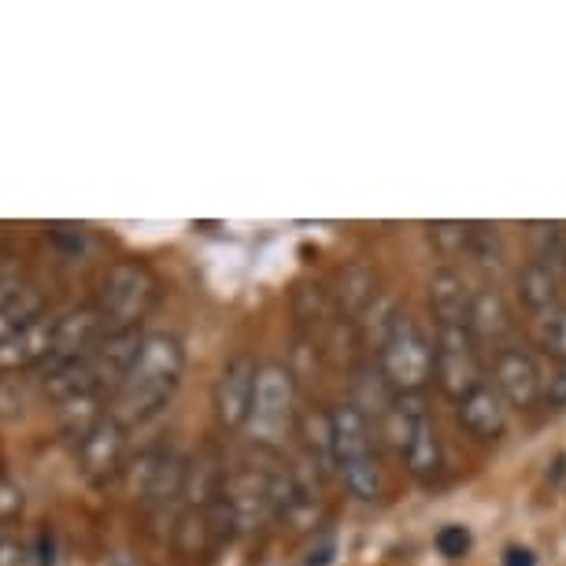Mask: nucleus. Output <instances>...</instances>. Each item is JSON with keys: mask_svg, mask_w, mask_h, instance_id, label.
Returning a JSON list of instances; mask_svg holds the SVG:
<instances>
[{"mask_svg": "<svg viewBox=\"0 0 566 566\" xmlns=\"http://www.w3.org/2000/svg\"><path fill=\"white\" fill-rule=\"evenodd\" d=\"M159 301V282L142 260H119L108 266L97 290V312L108 334H134Z\"/></svg>", "mask_w": 566, "mask_h": 566, "instance_id": "4", "label": "nucleus"}, {"mask_svg": "<svg viewBox=\"0 0 566 566\" xmlns=\"http://www.w3.org/2000/svg\"><path fill=\"white\" fill-rule=\"evenodd\" d=\"M467 255L485 266H493L504 260V238L496 233V227H485V222H470L467 233Z\"/></svg>", "mask_w": 566, "mask_h": 566, "instance_id": "24", "label": "nucleus"}, {"mask_svg": "<svg viewBox=\"0 0 566 566\" xmlns=\"http://www.w3.org/2000/svg\"><path fill=\"white\" fill-rule=\"evenodd\" d=\"M515 293H518L522 307H526L533 318L552 312V307L563 304V271H559V266H552L548 260H541V255H533L530 263L518 266Z\"/></svg>", "mask_w": 566, "mask_h": 566, "instance_id": "17", "label": "nucleus"}, {"mask_svg": "<svg viewBox=\"0 0 566 566\" xmlns=\"http://www.w3.org/2000/svg\"><path fill=\"white\" fill-rule=\"evenodd\" d=\"M400 315H403V307L392 301V296H386V293H378V301H374L367 312H363V318H359V334H363V340H367V348L378 356V348L386 345L389 340V334H392V326L400 323Z\"/></svg>", "mask_w": 566, "mask_h": 566, "instance_id": "22", "label": "nucleus"}, {"mask_svg": "<svg viewBox=\"0 0 566 566\" xmlns=\"http://www.w3.org/2000/svg\"><path fill=\"white\" fill-rule=\"evenodd\" d=\"M301 455L315 467L323 482L337 478V430H334V408H307L301 415Z\"/></svg>", "mask_w": 566, "mask_h": 566, "instance_id": "15", "label": "nucleus"}, {"mask_svg": "<svg viewBox=\"0 0 566 566\" xmlns=\"http://www.w3.org/2000/svg\"><path fill=\"white\" fill-rule=\"evenodd\" d=\"M60 315H41L30 326H23L12 340L0 345V370H19V367H45L52 356V340H56Z\"/></svg>", "mask_w": 566, "mask_h": 566, "instance_id": "16", "label": "nucleus"}, {"mask_svg": "<svg viewBox=\"0 0 566 566\" xmlns=\"http://www.w3.org/2000/svg\"><path fill=\"white\" fill-rule=\"evenodd\" d=\"M541 408H548V411H566V367H555L552 374H544Z\"/></svg>", "mask_w": 566, "mask_h": 566, "instance_id": "28", "label": "nucleus"}, {"mask_svg": "<svg viewBox=\"0 0 566 566\" xmlns=\"http://www.w3.org/2000/svg\"><path fill=\"white\" fill-rule=\"evenodd\" d=\"M255 378H260V363H255L249 352H238V356L227 359V367L219 370L216 392H211V408H216V419L222 430L238 433L249 426Z\"/></svg>", "mask_w": 566, "mask_h": 566, "instance_id": "10", "label": "nucleus"}, {"mask_svg": "<svg viewBox=\"0 0 566 566\" xmlns=\"http://www.w3.org/2000/svg\"><path fill=\"white\" fill-rule=\"evenodd\" d=\"M533 340L544 356L555 359V367H566V304L533 318Z\"/></svg>", "mask_w": 566, "mask_h": 566, "instance_id": "23", "label": "nucleus"}, {"mask_svg": "<svg viewBox=\"0 0 566 566\" xmlns=\"http://www.w3.org/2000/svg\"><path fill=\"white\" fill-rule=\"evenodd\" d=\"M230 507L233 530L238 533H255L271 522V493H266V467L238 463L227 474V493H222Z\"/></svg>", "mask_w": 566, "mask_h": 566, "instance_id": "11", "label": "nucleus"}, {"mask_svg": "<svg viewBox=\"0 0 566 566\" xmlns=\"http://www.w3.org/2000/svg\"><path fill=\"white\" fill-rule=\"evenodd\" d=\"M318 485L323 478L307 459H274L266 467V493H271V515L293 530H312L318 518Z\"/></svg>", "mask_w": 566, "mask_h": 566, "instance_id": "8", "label": "nucleus"}, {"mask_svg": "<svg viewBox=\"0 0 566 566\" xmlns=\"http://www.w3.org/2000/svg\"><path fill=\"white\" fill-rule=\"evenodd\" d=\"M489 381L496 386L500 397L507 400L511 411L541 408L544 392V370L537 356L522 345H504L493 352V367H489Z\"/></svg>", "mask_w": 566, "mask_h": 566, "instance_id": "9", "label": "nucleus"}, {"mask_svg": "<svg viewBox=\"0 0 566 566\" xmlns=\"http://www.w3.org/2000/svg\"><path fill=\"white\" fill-rule=\"evenodd\" d=\"M433 381L448 400H463L470 389L485 381L482 345L467 323L433 326Z\"/></svg>", "mask_w": 566, "mask_h": 566, "instance_id": "7", "label": "nucleus"}, {"mask_svg": "<svg viewBox=\"0 0 566 566\" xmlns=\"http://www.w3.org/2000/svg\"><path fill=\"white\" fill-rule=\"evenodd\" d=\"M378 301V277L367 263H348L345 271L337 274V290H334V304L337 312L348 318V323H359L363 312Z\"/></svg>", "mask_w": 566, "mask_h": 566, "instance_id": "20", "label": "nucleus"}, {"mask_svg": "<svg viewBox=\"0 0 566 566\" xmlns=\"http://www.w3.org/2000/svg\"><path fill=\"white\" fill-rule=\"evenodd\" d=\"M337 430V482L356 496L359 504H374L386 496V467L378 452V430L356 403L345 400L334 408Z\"/></svg>", "mask_w": 566, "mask_h": 566, "instance_id": "2", "label": "nucleus"}, {"mask_svg": "<svg viewBox=\"0 0 566 566\" xmlns=\"http://www.w3.org/2000/svg\"><path fill=\"white\" fill-rule=\"evenodd\" d=\"M27 282H19V274H0V307H4L8 301H12V296L23 290Z\"/></svg>", "mask_w": 566, "mask_h": 566, "instance_id": "30", "label": "nucleus"}, {"mask_svg": "<svg viewBox=\"0 0 566 566\" xmlns=\"http://www.w3.org/2000/svg\"><path fill=\"white\" fill-rule=\"evenodd\" d=\"M455 419L470 437H474V441L493 444V441H500V437L507 433L511 408H507V400L496 392L493 381L485 378L482 386L470 389L463 400H455Z\"/></svg>", "mask_w": 566, "mask_h": 566, "instance_id": "13", "label": "nucleus"}, {"mask_svg": "<svg viewBox=\"0 0 566 566\" xmlns=\"http://www.w3.org/2000/svg\"><path fill=\"white\" fill-rule=\"evenodd\" d=\"M41 315H49L45 293H41L38 285H23V290H19L12 301L0 307V345H4V340H12L19 329L30 326Z\"/></svg>", "mask_w": 566, "mask_h": 566, "instance_id": "21", "label": "nucleus"}, {"mask_svg": "<svg viewBox=\"0 0 566 566\" xmlns=\"http://www.w3.org/2000/svg\"><path fill=\"white\" fill-rule=\"evenodd\" d=\"M470 296H474V290H470L467 277L459 274L455 266H437V271L430 274V285H426V301H430L433 326L467 323Z\"/></svg>", "mask_w": 566, "mask_h": 566, "instance_id": "18", "label": "nucleus"}, {"mask_svg": "<svg viewBox=\"0 0 566 566\" xmlns=\"http://www.w3.org/2000/svg\"><path fill=\"white\" fill-rule=\"evenodd\" d=\"M504 563L507 566H533V552L530 548H511Z\"/></svg>", "mask_w": 566, "mask_h": 566, "instance_id": "31", "label": "nucleus"}, {"mask_svg": "<svg viewBox=\"0 0 566 566\" xmlns=\"http://www.w3.org/2000/svg\"><path fill=\"white\" fill-rule=\"evenodd\" d=\"M374 363L400 397H419L433 381V329H426L422 318L403 312Z\"/></svg>", "mask_w": 566, "mask_h": 566, "instance_id": "5", "label": "nucleus"}, {"mask_svg": "<svg viewBox=\"0 0 566 566\" xmlns=\"http://www.w3.org/2000/svg\"><path fill=\"white\" fill-rule=\"evenodd\" d=\"M296 422L301 419H296L293 370L285 367V363H263L260 378H255V397H252V411H249L244 433L252 437V444L277 448Z\"/></svg>", "mask_w": 566, "mask_h": 566, "instance_id": "6", "label": "nucleus"}, {"mask_svg": "<svg viewBox=\"0 0 566 566\" xmlns=\"http://www.w3.org/2000/svg\"><path fill=\"white\" fill-rule=\"evenodd\" d=\"M45 559L34 555V548L15 537H0V566H41Z\"/></svg>", "mask_w": 566, "mask_h": 566, "instance_id": "27", "label": "nucleus"}, {"mask_svg": "<svg viewBox=\"0 0 566 566\" xmlns=\"http://www.w3.org/2000/svg\"><path fill=\"white\" fill-rule=\"evenodd\" d=\"M123 455H126V426L115 422L112 415L78 441L82 474L93 478V482H108L112 474H119Z\"/></svg>", "mask_w": 566, "mask_h": 566, "instance_id": "14", "label": "nucleus"}, {"mask_svg": "<svg viewBox=\"0 0 566 566\" xmlns=\"http://www.w3.org/2000/svg\"><path fill=\"white\" fill-rule=\"evenodd\" d=\"M181 374H186V345L167 329L145 334L123 389L112 397V419L126 430L156 419L181 386Z\"/></svg>", "mask_w": 566, "mask_h": 566, "instance_id": "1", "label": "nucleus"}, {"mask_svg": "<svg viewBox=\"0 0 566 566\" xmlns=\"http://www.w3.org/2000/svg\"><path fill=\"white\" fill-rule=\"evenodd\" d=\"M19 511H23V493L0 478V522H12Z\"/></svg>", "mask_w": 566, "mask_h": 566, "instance_id": "29", "label": "nucleus"}, {"mask_svg": "<svg viewBox=\"0 0 566 566\" xmlns=\"http://www.w3.org/2000/svg\"><path fill=\"white\" fill-rule=\"evenodd\" d=\"M467 326H470V334L478 337V345L504 348L507 345V334H511V312H507L504 296H500L496 290H489V285L474 290V296H470Z\"/></svg>", "mask_w": 566, "mask_h": 566, "instance_id": "19", "label": "nucleus"}, {"mask_svg": "<svg viewBox=\"0 0 566 566\" xmlns=\"http://www.w3.org/2000/svg\"><path fill=\"white\" fill-rule=\"evenodd\" d=\"M437 552L444 555V559H463V555L470 552V530L467 526H441L437 530Z\"/></svg>", "mask_w": 566, "mask_h": 566, "instance_id": "26", "label": "nucleus"}, {"mask_svg": "<svg viewBox=\"0 0 566 566\" xmlns=\"http://www.w3.org/2000/svg\"><path fill=\"white\" fill-rule=\"evenodd\" d=\"M104 337H108V326H104V318L93 304H82L74 312L60 315L56 340H52V356L45 363V370H60L71 367V363L90 359L104 345Z\"/></svg>", "mask_w": 566, "mask_h": 566, "instance_id": "12", "label": "nucleus"}, {"mask_svg": "<svg viewBox=\"0 0 566 566\" xmlns=\"http://www.w3.org/2000/svg\"><path fill=\"white\" fill-rule=\"evenodd\" d=\"M378 437H386L392 444L403 470L419 485H433L444 474V444L422 397H397L386 422L378 426Z\"/></svg>", "mask_w": 566, "mask_h": 566, "instance_id": "3", "label": "nucleus"}, {"mask_svg": "<svg viewBox=\"0 0 566 566\" xmlns=\"http://www.w3.org/2000/svg\"><path fill=\"white\" fill-rule=\"evenodd\" d=\"M467 233L470 222H433L430 227V238L444 255H467Z\"/></svg>", "mask_w": 566, "mask_h": 566, "instance_id": "25", "label": "nucleus"}]
</instances>
